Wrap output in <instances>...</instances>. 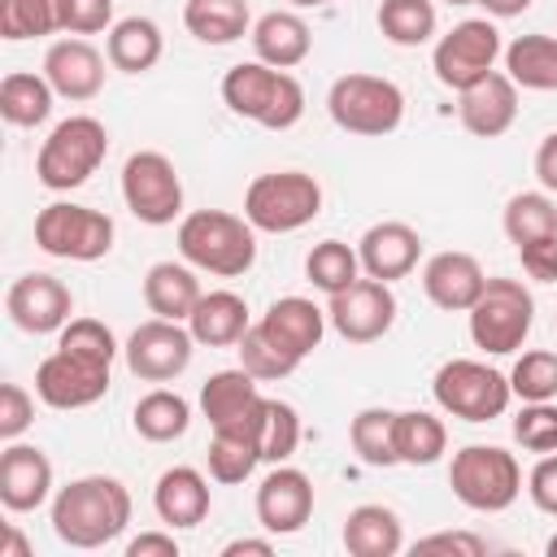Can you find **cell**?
Here are the masks:
<instances>
[{
    "label": "cell",
    "instance_id": "6da1fadb",
    "mask_svg": "<svg viewBox=\"0 0 557 557\" xmlns=\"http://www.w3.org/2000/svg\"><path fill=\"white\" fill-rule=\"evenodd\" d=\"M131 527V492L113 474L70 479L52 496V531L70 548H104Z\"/></svg>",
    "mask_w": 557,
    "mask_h": 557
},
{
    "label": "cell",
    "instance_id": "7a4b0ae2",
    "mask_svg": "<svg viewBox=\"0 0 557 557\" xmlns=\"http://www.w3.org/2000/svg\"><path fill=\"white\" fill-rule=\"evenodd\" d=\"M178 252L205 274L239 278L257 261V226L226 209H196L178 222Z\"/></svg>",
    "mask_w": 557,
    "mask_h": 557
},
{
    "label": "cell",
    "instance_id": "3957f363",
    "mask_svg": "<svg viewBox=\"0 0 557 557\" xmlns=\"http://www.w3.org/2000/svg\"><path fill=\"white\" fill-rule=\"evenodd\" d=\"M222 100L235 117H248L265 131H292L305 117V87L265 61H239L222 78Z\"/></svg>",
    "mask_w": 557,
    "mask_h": 557
},
{
    "label": "cell",
    "instance_id": "277c9868",
    "mask_svg": "<svg viewBox=\"0 0 557 557\" xmlns=\"http://www.w3.org/2000/svg\"><path fill=\"white\" fill-rule=\"evenodd\" d=\"M448 487H453V496L466 509H474V513H500L522 492V466L500 444H466V448L453 453Z\"/></svg>",
    "mask_w": 557,
    "mask_h": 557
},
{
    "label": "cell",
    "instance_id": "5b68a950",
    "mask_svg": "<svg viewBox=\"0 0 557 557\" xmlns=\"http://www.w3.org/2000/svg\"><path fill=\"white\" fill-rule=\"evenodd\" d=\"M109 152V131L100 117H87V113H74L65 122L52 126V135L39 144V157H35V174L48 191H74L83 187L100 161Z\"/></svg>",
    "mask_w": 557,
    "mask_h": 557
},
{
    "label": "cell",
    "instance_id": "8992f818",
    "mask_svg": "<svg viewBox=\"0 0 557 557\" xmlns=\"http://www.w3.org/2000/svg\"><path fill=\"white\" fill-rule=\"evenodd\" d=\"M322 213V187L305 170H270L257 174L244 191V218L265 235H287L309 226Z\"/></svg>",
    "mask_w": 557,
    "mask_h": 557
},
{
    "label": "cell",
    "instance_id": "52a82bcc",
    "mask_svg": "<svg viewBox=\"0 0 557 557\" xmlns=\"http://www.w3.org/2000/svg\"><path fill=\"white\" fill-rule=\"evenodd\" d=\"M431 396L444 413L461 418V422H492L509 409L513 400V387H509V374L492 370L487 361H474V357H453L435 370L431 379Z\"/></svg>",
    "mask_w": 557,
    "mask_h": 557
},
{
    "label": "cell",
    "instance_id": "ba28073f",
    "mask_svg": "<svg viewBox=\"0 0 557 557\" xmlns=\"http://www.w3.org/2000/svg\"><path fill=\"white\" fill-rule=\"evenodd\" d=\"M326 113L348 135H392L405 122V91L379 74H344L326 91Z\"/></svg>",
    "mask_w": 557,
    "mask_h": 557
},
{
    "label": "cell",
    "instance_id": "9c48e42d",
    "mask_svg": "<svg viewBox=\"0 0 557 557\" xmlns=\"http://www.w3.org/2000/svg\"><path fill=\"white\" fill-rule=\"evenodd\" d=\"M531 322H535V300L518 278H487L479 300L470 305V339L492 357L518 352L522 339L531 335Z\"/></svg>",
    "mask_w": 557,
    "mask_h": 557
},
{
    "label": "cell",
    "instance_id": "30bf717a",
    "mask_svg": "<svg viewBox=\"0 0 557 557\" xmlns=\"http://www.w3.org/2000/svg\"><path fill=\"white\" fill-rule=\"evenodd\" d=\"M35 244L61 261H100L113 248V218L91 205L52 200L35 213Z\"/></svg>",
    "mask_w": 557,
    "mask_h": 557
},
{
    "label": "cell",
    "instance_id": "8fae6325",
    "mask_svg": "<svg viewBox=\"0 0 557 557\" xmlns=\"http://www.w3.org/2000/svg\"><path fill=\"white\" fill-rule=\"evenodd\" d=\"M122 200L144 226H170L183 213V183L165 152H131L122 165Z\"/></svg>",
    "mask_w": 557,
    "mask_h": 557
},
{
    "label": "cell",
    "instance_id": "7c38bea8",
    "mask_svg": "<svg viewBox=\"0 0 557 557\" xmlns=\"http://www.w3.org/2000/svg\"><path fill=\"white\" fill-rule=\"evenodd\" d=\"M500 30L487 17H466L457 22L448 35H440L435 52H431V70L444 87L466 91L470 83H479L483 74H492L496 57H500Z\"/></svg>",
    "mask_w": 557,
    "mask_h": 557
},
{
    "label": "cell",
    "instance_id": "4fadbf2b",
    "mask_svg": "<svg viewBox=\"0 0 557 557\" xmlns=\"http://www.w3.org/2000/svg\"><path fill=\"white\" fill-rule=\"evenodd\" d=\"M191 348H196V335L183 322L152 318V322H139L131 331V339L122 344V357H126V370L135 379L170 383L191 366Z\"/></svg>",
    "mask_w": 557,
    "mask_h": 557
},
{
    "label": "cell",
    "instance_id": "5bb4252c",
    "mask_svg": "<svg viewBox=\"0 0 557 557\" xmlns=\"http://www.w3.org/2000/svg\"><path fill=\"white\" fill-rule=\"evenodd\" d=\"M109 392V366L70 348H57L35 370V396L48 409H87Z\"/></svg>",
    "mask_w": 557,
    "mask_h": 557
},
{
    "label": "cell",
    "instance_id": "9a60e30c",
    "mask_svg": "<svg viewBox=\"0 0 557 557\" xmlns=\"http://www.w3.org/2000/svg\"><path fill=\"white\" fill-rule=\"evenodd\" d=\"M326 322L335 326V335H344L348 344H374L392 331L396 322V292L383 278H357L352 287L335 292L326 305Z\"/></svg>",
    "mask_w": 557,
    "mask_h": 557
},
{
    "label": "cell",
    "instance_id": "2e32d148",
    "mask_svg": "<svg viewBox=\"0 0 557 557\" xmlns=\"http://www.w3.org/2000/svg\"><path fill=\"white\" fill-rule=\"evenodd\" d=\"M4 309H9V318H13L17 331H26V335H52V331H61L70 322L74 296H70V287L57 274L30 270V274H22V278L9 283Z\"/></svg>",
    "mask_w": 557,
    "mask_h": 557
},
{
    "label": "cell",
    "instance_id": "e0dca14e",
    "mask_svg": "<svg viewBox=\"0 0 557 557\" xmlns=\"http://www.w3.org/2000/svg\"><path fill=\"white\" fill-rule=\"evenodd\" d=\"M313 518V483L296 466H274L257 487V522L270 535H296Z\"/></svg>",
    "mask_w": 557,
    "mask_h": 557
},
{
    "label": "cell",
    "instance_id": "ac0fdd59",
    "mask_svg": "<svg viewBox=\"0 0 557 557\" xmlns=\"http://www.w3.org/2000/svg\"><path fill=\"white\" fill-rule=\"evenodd\" d=\"M52 496V461L35 444L9 440L0 453V505L9 513H30Z\"/></svg>",
    "mask_w": 557,
    "mask_h": 557
},
{
    "label": "cell",
    "instance_id": "d6986e66",
    "mask_svg": "<svg viewBox=\"0 0 557 557\" xmlns=\"http://www.w3.org/2000/svg\"><path fill=\"white\" fill-rule=\"evenodd\" d=\"M457 96H461L457 117L479 139H496V135H505L518 122V83L509 74H500V70L483 74L479 83H470Z\"/></svg>",
    "mask_w": 557,
    "mask_h": 557
},
{
    "label": "cell",
    "instance_id": "ffe728a7",
    "mask_svg": "<svg viewBox=\"0 0 557 557\" xmlns=\"http://www.w3.org/2000/svg\"><path fill=\"white\" fill-rule=\"evenodd\" d=\"M487 274L479 265V257L470 252H435L426 265H422V292L435 309H448V313H470V305L479 300Z\"/></svg>",
    "mask_w": 557,
    "mask_h": 557
},
{
    "label": "cell",
    "instance_id": "44dd1931",
    "mask_svg": "<svg viewBox=\"0 0 557 557\" xmlns=\"http://www.w3.org/2000/svg\"><path fill=\"white\" fill-rule=\"evenodd\" d=\"M357 257H361V270L370 278L396 283V278L413 274V265L422 257V235L409 222H374L357 239Z\"/></svg>",
    "mask_w": 557,
    "mask_h": 557
},
{
    "label": "cell",
    "instance_id": "7402d4cb",
    "mask_svg": "<svg viewBox=\"0 0 557 557\" xmlns=\"http://www.w3.org/2000/svg\"><path fill=\"white\" fill-rule=\"evenodd\" d=\"M44 78L65 100H91L104 87V57L87 39H57L44 52Z\"/></svg>",
    "mask_w": 557,
    "mask_h": 557
},
{
    "label": "cell",
    "instance_id": "603a6c76",
    "mask_svg": "<svg viewBox=\"0 0 557 557\" xmlns=\"http://www.w3.org/2000/svg\"><path fill=\"white\" fill-rule=\"evenodd\" d=\"M261 379H252L244 366L239 370H218L205 379L200 387V413L209 418L213 431L222 426H239V431H252V418H257V405H261V392H257Z\"/></svg>",
    "mask_w": 557,
    "mask_h": 557
},
{
    "label": "cell",
    "instance_id": "cb8c5ba5",
    "mask_svg": "<svg viewBox=\"0 0 557 557\" xmlns=\"http://www.w3.org/2000/svg\"><path fill=\"white\" fill-rule=\"evenodd\" d=\"M209 479L191 466H170L157 487H152V509L157 518L170 527V531H187V527H200L209 518Z\"/></svg>",
    "mask_w": 557,
    "mask_h": 557
},
{
    "label": "cell",
    "instance_id": "d4e9b609",
    "mask_svg": "<svg viewBox=\"0 0 557 557\" xmlns=\"http://www.w3.org/2000/svg\"><path fill=\"white\" fill-rule=\"evenodd\" d=\"M257 326L270 335V339H278L287 352H296L300 361L322 344V335H326V309H318L313 300H305V296H283V300H274L261 318H257Z\"/></svg>",
    "mask_w": 557,
    "mask_h": 557
},
{
    "label": "cell",
    "instance_id": "484cf974",
    "mask_svg": "<svg viewBox=\"0 0 557 557\" xmlns=\"http://www.w3.org/2000/svg\"><path fill=\"white\" fill-rule=\"evenodd\" d=\"M248 39H252L257 61H265V65H274V70H292V65H300V61L309 57V48H313V35H309L305 17L292 13V9L261 13V17L252 22Z\"/></svg>",
    "mask_w": 557,
    "mask_h": 557
},
{
    "label": "cell",
    "instance_id": "4316f807",
    "mask_svg": "<svg viewBox=\"0 0 557 557\" xmlns=\"http://www.w3.org/2000/svg\"><path fill=\"white\" fill-rule=\"evenodd\" d=\"M200 296H205V292H200L196 265H183V261H157V265H148V274H144V305H148L157 318L187 322Z\"/></svg>",
    "mask_w": 557,
    "mask_h": 557
},
{
    "label": "cell",
    "instance_id": "83f0119b",
    "mask_svg": "<svg viewBox=\"0 0 557 557\" xmlns=\"http://www.w3.org/2000/svg\"><path fill=\"white\" fill-rule=\"evenodd\" d=\"M248 326H252V322H248V305H244V296H235V292H205V296L196 300L191 318H187V331H191L196 344H205V348H231V344L244 339Z\"/></svg>",
    "mask_w": 557,
    "mask_h": 557
},
{
    "label": "cell",
    "instance_id": "f1b7e54d",
    "mask_svg": "<svg viewBox=\"0 0 557 557\" xmlns=\"http://www.w3.org/2000/svg\"><path fill=\"white\" fill-rule=\"evenodd\" d=\"M344 548L352 557H396L405 548V527L387 505H357L344 518Z\"/></svg>",
    "mask_w": 557,
    "mask_h": 557
},
{
    "label": "cell",
    "instance_id": "f546056e",
    "mask_svg": "<svg viewBox=\"0 0 557 557\" xmlns=\"http://www.w3.org/2000/svg\"><path fill=\"white\" fill-rule=\"evenodd\" d=\"M165 52V39H161V26L152 17H122L109 26V44H104V57L113 70L122 74H148Z\"/></svg>",
    "mask_w": 557,
    "mask_h": 557
},
{
    "label": "cell",
    "instance_id": "4dcf8cb0",
    "mask_svg": "<svg viewBox=\"0 0 557 557\" xmlns=\"http://www.w3.org/2000/svg\"><path fill=\"white\" fill-rule=\"evenodd\" d=\"M505 74L522 91H557V39L553 35H518L505 48Z\"/></svg>",
    "mask_w": 557,
    "mask_h": 557
},
{
    "label": "cell",
    "instance_id": "1f68e13d",
    "mask_svg": "<svg viewBox=\"0 0 557 557\" xmlns=\"http://www.w3.org/2000/svg\"><path fill=\"white\" fill-rule=\"evenodd\" d=\"M248 0H187L183 4V26L200 39V44H235L248 35Z\"/></svg>",
    "mask_w": 557,
    "mask_h": 557
},
{
    "label": "cell",
    "instance_id": "d6a6232c",
    "mask_svg": "<svg viewBox=\"0 0 557 557\" xmlns=\"http://www.w3.org/2000/svg\"><path fill=\"white\" fill-rule=\"evenodd\" d=\"M52 83L44 74H26V70H13L4 74L0 83V117L9 126H39L48 122L52 113Z\"/></svg>",
    "mask_w": 557,
    "mask_h": 557
},
{
    "label": "cell",
    "instance_id": "836d02e7",
    "mask_svg": "<svg viewBox=\"0 0 557 557\" xmlns=\"http://www.w3.org/2000/svg\"><path fill=\"white\" fill-rule=\"evenodd\" d=\"M448 448V431L426 409L396 413V461L400 466H435Z\"/></svg>",
    "mask_w": 557,
    "mask_h": 557
},
{
    "label": "cell",
    "instance_id": "e575fe53",
    "mask_svg": "<svg viewBox=\"0 0 557 557\" xmlns=\"http://www.w3.org/2000/svg\"><path fill=\"white\" fill-rule=\"evenodd\" d=\"M131 422H135V431H139L148 444H170V440H178V435L191 426V405H187L178 392L157 387V392L139 396Z\"/></svg>",
    "mask_w": 557,
    "mask_h": 557
},
{
    "label": "cell",
    "instance_id": "d590c367",
    "mask_svg": "<svg viewBox=\"0 0 557 557\" xmlns=\"http://www.w3.org/2000/svg\"><path fill=\"white\" fill-rule=\"evenodd\" d=\"M252 440H257L261 461H270V466L287 461L296 453V444H300V418H296V409L287 400L261 396L257 418H252Z\"/></svg>",
    "mask_w": 557,
    "mask_h": 557
},
{
    "label": "cell",
    "instance_id": "8d00e7d4",
    "mask_svg": "<svg viewBox=\"0 0 557 557\" xmlns=\"http://www.w3.org/2000/svg\"><path fill=\"white\" fill-rule=\"evenodd\" d=\"M500 226H505L513 248L544 239V235H557V200L548 191H518V196H509Z\"/></svg>",
    "mask_w": 557,
    "mask_h": 557
},
{
    "label": "cell",
    "instance_id": "74e56055",
    "mask_svg": "<svg viewBox=\"0 0 557 557\" xmlns=\"http://www.w3.org/2000/svg\"><path fill=\"white\" fill-rule=\"evenodd\" d=\"M440 13L431 0H383L379 4V30L396 48H418L435 35Z\"/></svg>",
    "mask_w": 557,
    "mask_h": 557
},
{
    "label": "cell",
    "instance_id": "f35d334b",
    "mask_svg": "<svg viewBox=\"0 0 557 557\" xmlns=\"http://www.w3.org/2000/svg\"><path fill=\"white\" fill-rule=\"evenodd\" d=\"M305 278H309L318 292L335 296V292H344V287H352V283L361 278V257H357V248H348L344 239H322V244H313L309 257H305Z\"/></svg>",
    "mask_w": 557,
    "mask_h": 557
},
{
    "label": "cell",
    "instance_id": "ab89813d",
    "mask_svg": "<svg viewBox=\"0 0 557 557\" xmlns=\"http://www.w3.org/2000/svg\"><path fill=\"white\" fill-rule=\"evenodd\" d=\"M348 440H352V453L366 461V466H400L396 461V413L392 409H361L348 426Z\"/></svg>",
    "mask_w": 557,
    "mask_h": 557
},
{
    "label": "cell",
    "instance_id": "60d3db41",
    "mask_svg": "<svg viewBox=\"0 0 557 557\" xmlns=\"http://www.w3.org/2000/svg\"><path fill=\"white\" fill-rule=\"evenodd\" d=\"M257 461H261V453H257L252 431H239V426L213 431V440H209V474L218 483H244L257 470Z\"/></svg>",
    "mask_w": 557,
    "mask_h": 557
},
{
    "label": "cell",
    "instance_id": "b9f144b4",
    "mask_svg": "<svg viewBox=\"0 0 557 557\" xmlns=\"http://www.w3.org/2000/svg\"><path fill=\"white\" fill-rule=\"evenodd\" d=\"M239 366L252 374V379H261V383H274V379H287L296 366H300V357L296 352H287L278 339H270L257 322L244 331V339H239Z\"/></svg>",
    "mask_w": 557,
    "mask_h": 557
},
{
    "label": "cell",
    "instance_id": "7bdbcfd3",
    "mask_svg": "<svg viewBox=\"0 0 557 557\" xmlns=\"http://www.w3.org/2000/svg\"><path fill=\"white\" fill-rule=\"evenodd\" d=\"M61 30V9L57 0H0V35L9 44L39 39Z\"/></svg>",
    "mask_w": 557,
    "mask_h": 557
},
{
    "label": "cell",
    "instance_id": "ee69618b",
    "mask_svg": "<svg viewBox=\"0 0 557 557\" xmlns=\"http://www.w3.org/2000/svg\"><path fill=\"white\" fill-rule=\"evenodd\" d=\"M509 387L522 400H553L557 396V352H548V348L522 352L509 370Z\"/></svg>",
    "mask_w": 557,
    "mask_h": 557
},
{
    "label": "cell",
    "instance_id": "f6af8a7d",
    "mask_svg": "<svg viewBox=\"0 0 557 557\" xmlns=\"http://www.w3.org/2000/svg\"><path fill=\"white\" fill-rule=\"evenodd\" d=\"M513 440L527 453H557V405L553 400H522L513 418Z\"/></svg>",
    "mask_w": 557,
    "mask_h": 557
},
{
    "label": "cell",
    "instance_id": "bcb514c9",
    "mask_svg": "<svg viewBox=\"0 0 557 557\" xmlns=\"http://www.w3.org/2000/svg\"><path fill=\"white\" fill-rule=\"evenodd\" d=\"M57 335H61V339H57V348H70V352L96 357V361H104V366H113V357L122 352V348H117V339H113V331H109L100 318H70Z\"/></svg>",
    "mask_w": 557,
    "mask_h": 557
},
{
    "label": "cell",
    "instance_id": "7dc6e473",
    "mask_svg": "<svg viewBox=\"0 0 557 557\" xmlns=\"http://www.w3.org/2000/svg\"><path fill=\"white\" fill-rule=\"evenodd\" d=\"M61 9V30L70 35H96L113 26V0H57Z\"/></svg>",
    "mask_w": 557,
    "mask_h": 557
},
{
    "label": "cell",
    "instance_id": "c3c4849f",
    "mask_svg": "<svg viewBox=\"0 0 557 557\" xmlns=\"http://www.w3.org/2000/svg\"><path fill=\"white\" fill-rule=\"evenodd\" d=\"M35 422V400L22 383H4L0 387V440H17L26 426Z\"/></svg>",
    "mask_w": 557,
    "mask_h": 557
},
{
    "label": "cell",
    "instance_id": "681fc988",
    "mask_svg": "<svg viewBox=\"0 0 557 557\" xmlns=\"http://www.w3.org/2000/svg\"><path fill=\"white\" fill-rule=\"evenodd\" d=\"M527 496L540 513H553L557 518V453H544L531 474H527Z\"/></svg>",
    "mask_w": 557,
    "mask_h": 557
},
{
    "label": "cell",
    "instance_id": "f907efd6",
    "mask_svg": "<svg viewBox=\"0 0 557 557\" xmlns=\"http://www.w3.org/2000/svg\"><path fill=\"white\" fill-rule=\"evenodd\" d=\"M413 553H448V557H483L487 540H479L474 531H435L426 540L413 544Z\"/></svg>",
    "mask_w": 557,
    "mask_h": 557
},
{
    "label": "cell",
    "instance_id": "816d5d0a",
    "mask_svg": "<svg viewBox=\"0 0 557 557\" xmlns=\"http://www.w3.org/2000/svg\"><path fill=\"white\" fill-rule=\"evenodd\" d=\"M518 257H522V270L535 283H557V235H544V239L522 244Z\"/></svg>",
    "mask_w": 557,
    "mask_h": 557
},
{
    "label": "cell",
    "instance_id": "f5cc1de1",
    "mask_svg": "<svg viewBox=\"0 0 557 557\" xmlns=\"http://www.w3.org/2000/svg\"><path fill=\"white\" fill-rule=\"evenodd\" d=\"M126 557H178V540L170 531H144L126 544Z\"/></svg>",
    "mask_w": 557,
    "mask_h": 557
},
{
    "label": "cell",
    "instance_id": "db71d44e",
    "mask_svg": "<svg viewBox=\"0 0 557 557\" xmlns=\"http://www.w3.org/2000/svg\"><path fill=\"white\" fill-rule=\"evenodd\" d=\"M535 178L544 191H557V131L544 135V144L535 148Z\"/></svg>",
    "mask_w": 557,
    "mask_h": 557
},
{
    "label": "cell",
    "instance_id": "11a10c76",
    "mask_svg": "<svg viewBox=\"0 0 557 557\" xmlns=\"http://www.w3.org/2000/svg\"><path fill=\"white\" fill-rule=\"evenodd\" d=\"M239 553H257V557H270L274 553V544L270 540H231V544H222V557H239Z\"/></svg>",
    "mask_w": 557,
    "mask_h": 557
},
{
    "label": "cell",
    "instance_id": "9f6ffc18",
    "mask_svg": "<svg viewBox=\"0 0 557 557\" xmlns=\"http://www.w3.org/2000/svg\"><path fill=\"white\" fill-rule=\"evenodd\" d=\"M0 557H30V544H26V535H22L17 527L4 531V540H0Z\"/></svg>",
    "mask_w": 557,
    "mask_h": 557
},
{
    "label": "cell",
    "instance_id": "6f0895ef",
    "mask_svg": "<svg viewBox=\"0 0 557 557\" xmlns=\"http://www.w3.org/2000/svg\"><path fill=\"white\" fill-rule=\"evenodd\" d=\"M492 17H518V13H527L531 9V0H479Z\"/></svg>",
    "mask_w": 557,
    "mask_h": 557
},
{
    "label": "cell",
    "instance_id": "680465c9",
    "mask_svg": "<svg viewBox=\"0 0 557 557\" xmlns=\"http://www.w3.org/2000/svg\"><path fill=\"white\" fill-rule=\"evenodd\" d=\"M292 9H322V4H335V0H287Z\"/></svg>",
    "mask_w": 557,
    "mask_h": 557
},
{
    "label": "cell",
    "instance_id": "91938a15",
    "mask_svg": "<svg viewBox=\"0 0 557 557\" xmlns=\"http://www.w3.org/2000/svg\"><path fill=\"white\" fill-rule=\"evenodd\" d=\"M544 553H548V557H557V535H553V540L544 544Z\"/></svg>",
    "mask_w": 557,
    "mask_h": 557
},
{
    "label": "cell",
    "instance_id": "94428289",
    "mask_svg": "<svg viewBox=\"0 0 557 557\" xmlns=\"http://www.w3.org/2000/svg\"><path fill=\"white\" fill-rule=\"evenodd\" d=\"M444 4H457V9H466V4H479V0H444Z\"/></svg>",
    "mask_w": 557,
    "mask_h": 557
}]
</instances>
